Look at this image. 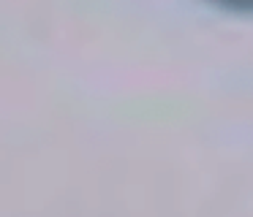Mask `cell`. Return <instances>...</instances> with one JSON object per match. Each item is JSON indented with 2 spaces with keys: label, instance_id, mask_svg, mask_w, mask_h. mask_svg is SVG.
<instances>
[{
  "label": "cell",
  "instance_id": "cell-1",
  "mask_svg": "<svg viewBox=\"0 0 253 217\" xmlns=\"http://www.w3.org/2000/svg\"><path fill=\"white\" fill-rule=\"evenodd\" d=\"M223 5H234V8H253V0H218Z\"/></svg>",
  "mask_w": 253,
  "mask_h": 217
}]
</instances>
